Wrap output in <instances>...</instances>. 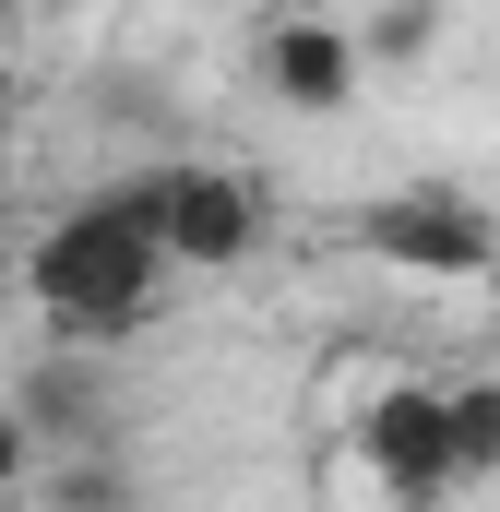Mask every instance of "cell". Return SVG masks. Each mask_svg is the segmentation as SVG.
Segmentation results:
<instances>
[{"instance_id":"obj_11","label":"cell","mask_w":500,"mask_h":512,"mask_svg":"<svg viewBox=\"0 0 500 512\" xmlns=\"http://www.w3.org/2000/svg\"><path fill=\"white\" fill-rule=\"evenodd\" d=\"M12 262H24V227H12V203H0V286H12Z\"/></svg>"},{"instance_id":"obj_5","label":"cell","mask_w":500,"mask_h":512,"mask_svg":"<svg viewBox=\"0 0 500 512\" xmlns=\"http://www.w3.org/2000/svg\"><path fill=\"white\" fill-rule=\"evenodd\" d=\"M250 48H262L274 108H298V120H346V108H358V84H370L358 24H346V12H310V0L262 12V24H250Z\"/></svg>"},{"instance_id":"obj_14","label":"cell","mask_w":500,"mask_h":512,"mask_svg":"<svg viewBox=\"0 0 500 512\" xmlns=\"http://www.w3.org/2000/svg\"><path fill=\"white\" fill-rule=\"evenodd\" d=\"M0 203H12V131H0Z\"/></svg>"},{"instance_id":"obj_12","label":"cell","mask_w":500,"mask_h":512,"mask_svg":"<svg viewBox=\"0 0 500 512\" xmlns=\"http://www.w3.org/2000/svg\"><path fill=\"white\" fill-rule=\"evenodd\" d=\"M12 120H24V84H12V60H0V131H12Z\"/></svg>"},{"instance_id":"obj_10","label":"cell","mask_w":500,"mask_h":512,"mask_svg":"<svg viewBox=\"0 0 500 512\" xmlns=\"http://www.w3.org/2000/svg\"><path fill=\"white\" fill-rule=\"evenodd\" d=\"M36 453H48V441H36V429L0 405V501H24V489H36Z\"/></svg>"},{"instance_id":"obj_13","label":"cell","mask_w":500,"mask_h":512,"mask_svg":"<svg viewBox=\"0 0 500 512\" xmlns=\"http://www.w3.org/2000/svg\"><path fill=\"white\" fill-rule=\"evenodd\" d=\"M48 12H72V24H84V12H120V0H48Z\"/></svg>"},{"instance_id":"obj_6","label":"cell","mask_w":500,"mask_h":512,"mask_svg":"<svg viewBox=\"0 0 500 512\" xmlns=\"http://www.w3.org/2000/svg\"><path fill=\"white\" fill-rule=\"evenodd\" d=\"M12 417L60 453V441H108V382H96V346H48L24 382H12Z\"/></svg>"},{"instance_id":"obj_3","label":"cell","mask_w":500,"mask_h":512,"mask_svg":"<svg viewBox=\"0 0 500 512\" xmlns=\"http://www.w3.org/2000/svg\"><path fill=\"white\" fill-rule=\"evenodd\" d=\"M120 203L143 215V227H155L167 274H239V262L262 251V179H239V167L167 155V167L120 179Z\"/></svg>"},{"instance_id":"obj_7","label":"cell","mask_w":500,"mask_h":512,"mask_svg":"<svg viewBox=\"0 0 500 512\" xmlns=\"http://www.w3.org/2000/svg\"><path fill=\"white\" fill-rule=\"evenodd\" d=\"M36 501H60V512H120V501H131V465H120V453H96V441H60V453H36Z\"/></svg>"},{"instance_id":"obj_9","label":"cell","mask_w":500,"mask_h":512,"mask_svg":"<svg viewBox=\"0 0 500 512\" xmlns=\"http://www.w3.org/2000/svg\"><path fill=\"white\" fill-rule=\"evenodd\" d=\"M429 36H441V0H381L370 24H358V60H370V72H417Z\"/></svg>"},{"instance_id":"obj_1","label":"cell","mask_w":500,"mask_h":512,"mask_svg":"<svg viewBox=\"0 0 500 512\" xmlns=\"http://www.w3.org/2000/svg\"><path fill=\"white\" fill-rule=\"evenodd\" d=\"M12 286L48 310V346H131L143 310H155V286H167V251H155V227L120 191H84V203H60L24 239Z\"/></svg>"},{"instance_id":"obj_4","label":"cell","mask_w":500,"mask_h":512,"mask_svg":"<svg viewBox=\"0 0 500 512\" xmlns=\"http://www.w3.org/2000/svg\"><path fill=\"white\" fill-rule=\"evenodd\" d=\"M358 251L405 286H465V274H500V215L477 191H393L358 215Z\"/></svg>"},{"instance_id":"obj_2","label":"cell","mask_w":500,"mask_h":512,"mask_svg":"<svg viewBox=\"0 0 500 512\" xmlns=\"http://www.w3.org/2000/svg\"><path fill=\"white\" fill-rule=\"evenodd\" d=\"M322 429H346L334 489H370V501H393V512L465 501L453 417H441V382H429V370H405V358H334V370H322Z\"/></svg>"},{"instance_id":"obj_8","label":"cell","mask_w":500,"mask_h":512,"mask_svg":"<svg viewBox=\"0 0 500 512\" xmlns=\"http://www.w3.org/2000/svg\"><path fill=\"white\" fill-rule=\"evenodd\" d=\"M441 417H453V465H465V489H489V477H500V370L441 382Z\"/></svg>"}]
</instances>
